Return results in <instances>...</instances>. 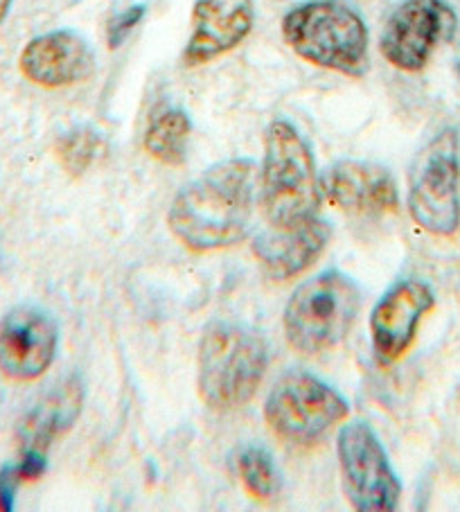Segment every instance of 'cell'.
I'll return each mask as SVG.
<instances>
[{"instance_id": "cell-1", "label": "cell", "mask_w": 460, "mask_h": 512, "mask_svg": "<svg viewBox=\"0 0 460 512\" xmlns=\"http://www.w3.org/2000/svg\"><path fill=\"white\" fill-rule=\"evenodd\" d=\"M255 165L244 158L217 163L176 194L172 233L190 251L230 249L246 240L253 219Z\"/></svg>"}, {"instance_id": "cell-2", "label": "cell", "mask_w": 460, "mask_h": 512, "mask_svg": "<svg viewBox=\"0 0 460 512\" xmlns=\"http://www.w3.org/2000/svg\"><path fill=\"white\" fill-rule=\"evenodd\" d=\"M269 350L258 332L215 323L199 346V395L212 411L228 413L253 400L267 373Z\"/></svg>"}, {"instance_id": "cell-3", "label": "cell", "mask_w": 460, "mask_h": 512, "mask_svg": "<svg viewBox=\"0 0 460 512\" xmlns=\"http://www.w3.org/2000/svg\"><path fill=\"white\" fill-rule=\"evenodd\" d=\"M282 37L300 59L334 73L361 77L368 70V30L341 0H312L282 21Z\"/></svg>"}, {"instance_id": "cell-4", "label": "cell", "mask_w": 460, "mask_h": 512, "mask_svg": "<svg viewBox=\"0 0 460 512\" xmlns=\"http://www.w3.org/2000/svg\"><path fill=\"white\" fill-rule=\"evenodd\" d=\"M262 210L273 228L314 219L321 203V179L303 136L285 120L271 122L264 136Z\"/></svg>"}, {"instance_id": "cell-5", "label": "cell", "mask_w": 460, "mask_h": 512, "mask_svg": "<svg viewBox=\"0 0 460 512\" xmlns=\"http://www.w3.org/2000/svg\"><path fill=\"white\" fill-rule=\"evenodd\" d=\"M359 285L341 271H325L303 282L289 298L285 334L300 355H323L339 346L359 314Z\"/></svg>"}, {"instance_id": "cell-6", "label": "cell", "mask_w": 460, "mask_h": 512, "mask_svg": "<svg viewBox=\"0 0 460 512\" xmlns=\"http://www.w3.org/2000/svg\"><path fill=\"white\" fill-rule=\"evenodd\" d=\"M350 406L339 391L303 370H289L271 388L264 420L282 443L309 447L348 416Z\"/></svg>"}, {"instance_id": "cell-7", "label": "cell", "mask_w": 460, "mask_h": 512, "mask_svg": "<svg viewBox=\"0 0 460 512\" xmlns=\"http://www.w3.org/2000/svg\"><path fill=\"white\" fill-rule=\"evenodd\" d=\"M336 447L341 481L352 508L361 512L395 510L402 485L375 431L366 422H352L341 429Z\"/></svg>"}, {"instance_id": "cell-8", "label": "cell", "mask_w": 460, "mask_h": 512, "mask_svg": "<svg viewBox=\"0 0 460 512\" xmlns=\"http://www.w3.org/2000/svg\"><path fill=\"white\" fill-rule=\"evenodd\" d=\"M409 210L415 224L433 235L460 226V163L454 131H442L427 147L413 174Z\"/></svg>"}, {"instance_id": "cell-9", "label": "cell", "mask_w": 460, "mask_h": 512, "mask_svg": "<svg viewBox=\"0 0 460 512\" xmlns=\"http://www.w3.org/2000/svg\"><path fill=\"white\" fill-rule=\"evenodd\" d=\"M456 16L442 0H406L388 19L379 50L404 73H418L429 64L433 50L454 32Z\"/></svg>"}, {"instance_id": "cell-10", "label": "cell", "mask_w": 460, "mask_h": 512, "mask_svg": "<svg viewBox=\"0 0 460 512\" xmlns=\"http://www.w3.org/2000/svg\"><path fill=\"white\" fill-rule=\"evenodd\" d=\"M59 330L48 312L21 305L0 323V373L16 382H32L52 366Z\"/></svg>"}, {"instance_id": "cell-11", "label": "cell", "mask_w": 460, "mask_h": 512, "mask_svg": "<svg viewBox=\"0 0 460 512\" xmlns=\"http://www.w3.org/2000/svg\"><path fill=\"white\" fill-rule=\"evenodd\" d=\"M431 307L433 291L420 280H402L386 291L370 316L373 348L384 364H395L406 355Z\"/></svg>"}, {"instance_id": "cell-12", "label": "cell", "mask_w": 460, "mask_h": 512, "mask_svg": "<svg viewBox=\"0 0 460 512\" xmlns=\"http://www.w3.org/2000/svg\"><path fill=\"white\" fill-rule=\"evenodd\" d=\"M321 192L334 208L348 215L382 217L395 213L397 185L382 165L341 161L323 174Z\"/></svg>"}, {"instance_id": "cell-13", "label": "cell", "mask_w": 460, "mask_h": 512, "mask_svg": "<svg viewBox=\"0 0 460 512\" xmlns=\"http://www.w3.org/2000/svg\"><path fill=\"white\" fill-rule=\"evenodd\" d=\"M21 73L43 88H66L93 75L95 55L75 32L57 30L32 39L21 52Z\"/></svg>"}, {"instance_id": "cell-14", "label": "cell", "mask_w": 460, "mask_h": 512, "mask_svg": "<svg viewBox=\"0 0 460 512\" xmlns=\"http://www.w3.org/2000/svg\"><path fill=\"white\" fill-rule=\"evenodd\" d=\"M192 37L185 46V66H203L235 50L253 28L251 0H199L192 10Z\"/></svg>"}, {"instance_id": "cell-15", "label": "cell", "mask_w": 460, "mask_h": 512, "mask_svg": "<svg viewBox=\"0 0 460 512\" xmlns=\"http://www.w3.org/2000/svg\"><path fill=\"white\" fill-rule=\"evenodd\" d=\"M332 228L321 219H309L291 228H276L253 242V253L271 280H289L321 258L330 244Z\"/></svg>"}, {"instance_id": "cell-16", "label": "cell", "mask_w": 460, "mask_h": 512, "mask_svg": "<svg viewBox=\"0 0 460 512\" xmlns=\"http://www.w3.org/2000/svg\"><path fill=\"white\" fill-rule=\"evenodd\" d=\"M82 404L84 386L77 377L55 388L25 416L19 429L21 452L48 454L52 440L75 425Z\"/></svg>"}, {"instance_id": "cell-17", "label": "cell", "mask_w": 460, "mask_h": 512, "mask_svg": "<svg viewBox=\"0 0 460 512\" xmlns=\"http://www.w3.org/2000/svg\"><path fill=\"white\" fill-rule=\"evenodd\" d=\"M192 122L181 109H165L149 122L145 134L147 154L165 165H181L188 154Z\"/></svg>"}, {"instance_id": "cell-18", "label": "cell", "mask_w": 460, "mask_h": 512, "mask_svg": "<svg viewBox=\"0 0 460 512\" xmlns=\"http://www.w3.org/2000/svg\"><path fill=\"white\" fill-rule=\"evenodd\" d=\"M237 472L246 492L258 501H271L280 490V474L271 454L260 447H249L237 456Z\"/></svg>"}, {"instance_id": "cell-19", "label": "cell", "mask_w": 460, "mask_h": 512, "mask_svg": "<svg viewBox=\"0 0 460 512\" xmlns=\"http://www.w3.org/2000/svg\"><path fill=\"white\" fill-rule=\"evenodd\" d=\"M106 152V143L93 129H73L59 138L57 158L70 176H82L100 161Z\"/></svg>"}, {"instance_id": "cell-20", "label": "cell", "mask_w": 460, "mask_h": 512, "mask_svg": "<svg viewBox=\"0 0 460 512\" xmlns=\"http://www.w3.org/2000/svg\"><path fill=\"white\" fill-rule=\"evenodd\" d=\"M147 12L145 5H134L129 7V10H125L118 16H113V21L109 23V46L111 48H118L122 41H125L131 30L136 28V25L143 21V16Z\"/></svg>"}, {"instance_id": "cell-21", "label": "cell", "mask_w": 460, "mask_h": 512, "mask_svg": "<svg viewBox=\"0 0 460 512\" xmlns=\"http://www.w3.org/2000/svg\"><path fill=\"white\" fill-rule=\"evenodd\" d=\"M21 476L16 465H5L0 470V510L12 512L14 501H16V488H19Z\"/></svg>"}, {"instance_id": "cell-22", "label": "cell", "mask_w": 460, "mask_h": 512, "mask_svg": "<svg viewBox=\"0 0 460 512\" xmlns=\"http://www.w3.org/2000/svg\"><path fill=\"white\" fill-rule=\"evenodd\" d=\"M14 0H0V23L7 19V14H10V7H12Z\"/></svg>"}]
</instances>
